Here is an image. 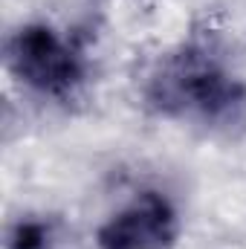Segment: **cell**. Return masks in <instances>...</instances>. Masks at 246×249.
Wrapping results in <instances>:
<instances>
[{
    "label": "cell",
    "instance_id": "obj_1",
    "mask_svg": "<svg viewBox=\"0 0 246 249\" xmlns=\"http://www.w3.org/2000/svg\"><path fill=\"white\" fill-rule=\"evenodd\" d=\"M165 223H168L165 206L148 197L142 206L113 220L105 229L102 241L107 249H151L165 241Z\"/></svg>",
    "mask_w": 246,
    "mask_h": 249
}]
</instances>
